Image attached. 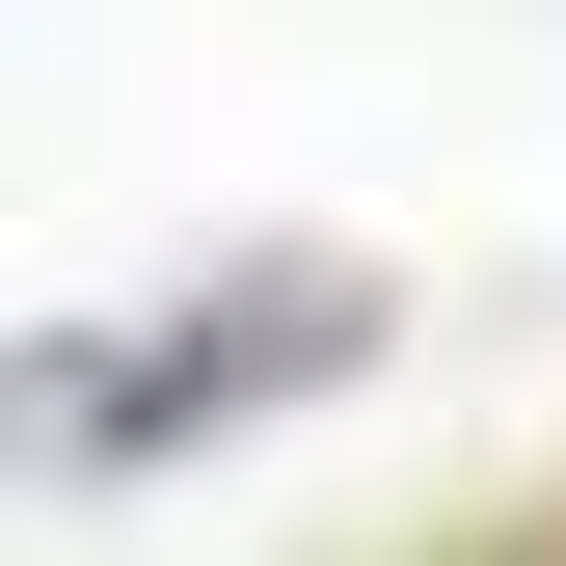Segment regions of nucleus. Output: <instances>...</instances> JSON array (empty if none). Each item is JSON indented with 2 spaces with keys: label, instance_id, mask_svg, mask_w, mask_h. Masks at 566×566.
I'll use <instances>...</instances> for the list:
<instances>
[{
  "label": "nucleus",
  "instance_id": "f257e3e1",
  "mask_svg": "<svg viewBox=\"0 0 566 566\" xmlns=\"http://www.w3.org/2000/svg\"><path fill=\"white\" fill-rule=\"evenodd\" d=\"M324 350H378V297L350 270H243V297H189V324H54L28 350V459H163V432H243V405H297Z\"/></svg>",
  "mask_w": 566,
  "mask_h": 566
}]
</instances>
